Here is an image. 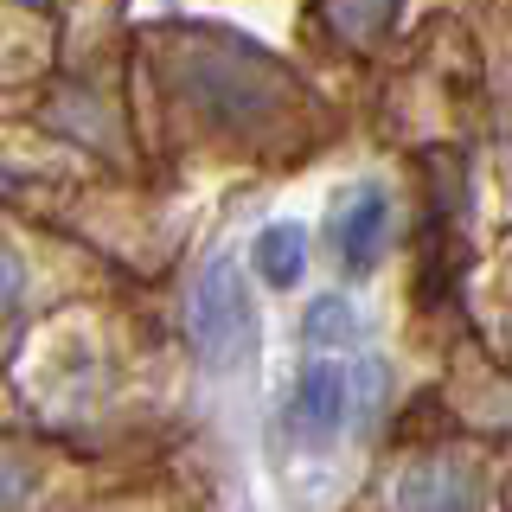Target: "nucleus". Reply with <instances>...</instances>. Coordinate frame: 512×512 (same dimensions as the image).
<instances>
[{
  "instance_id": "nucleus-8",
  "label": "nucleus",
  "mask_w": 512,
  "mask_h": 512,
  "mask_svg": "<svg viewBox=\"0 0 512 512\" xmlns=\"http://www.w3.org/2000/svg\"><path fill=\"white\" fill-rule=\"evenodd\" d=\"M506 167H512V128H506Z\"/></svg>"
},
{
  "instance_id": "nucleus-1",
  "label": "nucleus",
  "mask_w": 512,
  "mask_h": 512,
  "mask_svg": "<svg viewBox=\"0 0 512 512\" xmlns=\"http://www.w3.org/2000/svg\"><path fill=\"white\" fill-rule=\"evenodd\" d=\"M180 84L192 96V109L224 116L231 128H263L288 109V77L269 58L237 52V45H224V39L192 45V58L180 64Z\"/></svg>"
},
{
  "instance_id": "nucleus-5",
  "label": "nucleus",
  "mask_w": 512,
  "mask_h": 512,
  "mask_svg": "<svg viewBox=\"0 0 512 512\" xmlns=\"http://www.w3.org/2000/svg\"><path fill=\"white\" fill-rule=\"evenodd\" d=\"M340 263L346 269H372L378 250H384V231H391V199L378 186H359L352 199L340 205Z\"/></svg>"
},
{
  "instance_id": "nucleus-7",
  "label": "nucleus",
  "mask_w": 512,
  "mask_h": 512,
  "mask_svg": "<svg viewBox=\"0 0 512 512\" xmlns=\"http://www.w3.org/2000/svg\"><path fill=\"white\" fill-rule=\"evenodd\" d=\"M327 13H333L340 32H352V39H372V32L391 20V0H327Z\"/></svg>"
},
{
  "instance_id": "nucleus-2",
  "label": "nucleus",
  "mask_w": 512,
  "mask_h": 512,
  "mask_svg": "<svg viewBox=\"0 0 512 512\" xmlns=\"http://www.w3.org/2000/svg\"><path fill=\"white\" fill-rule=\"evenodd\" d=\"M186 320H192V352H199V365L231 372V365L250 359L256 308H250V282H244V269H237V256H212V263H205Z\"/></svg>"
},
{
  "instance_id": "nucleus-6",
  "label": "nucleus",
  "mask_w": 512,
  "mask_h": 512,
  "mask_svg": "<svg viewBox=\"0 0 512 512\" xmlns=\"http://www.w3.org/2000/svg\"><path fill=\"white\" fill-rule=\"evenodd\" d=\"M250 263L269 288H295L301 269H308V231L301 224H263L250 244Z\"/></svg>"
},
{
  "instance_id": "nucleus-3",
  "label": "nucleus",
  "mask_w": 512,
  "mask_h": 512,
  "mask_svg": "<svg viewBox=\"0 0 512 512\" xmlns=\"http://www.w3.org/2000/svg\"><path fill=\"white\" fill-rule=\"evenodd\" d=\"M346 404H352V372L333 359L327 346H314L308 365H301V378H295V404H288L295 436L308 448H327L333 436H340V423H346Z\"/></svg>"
},
{
  "instance_id": "nucleus-4",
  "label": "nucleus",
  "mask_w": 512,
  "mask_h": 512,
  "mask_svg": "<svg viewBox=\"0 0 512 512\" xmlns=\"http://www.w3.org/2000/svg\"><path fill=\"white\" fill-rule=\"evenodd\" d=\"M397 512H487V474L455 455H423L397 480Z\"/></svg>"
}]
</instances>
